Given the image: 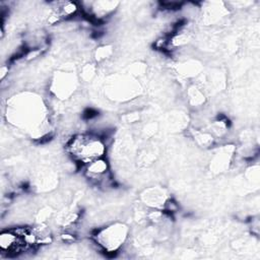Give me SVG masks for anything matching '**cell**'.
Instances as JSON below:
<instances>
[{
	"mask_svg": "<svg viewBox=\"0 0 260 260\" xmlns=\"http://www.w3.org/2000/svg\"><path fill=\"white\" fill-rule=\"evenodd\" d=\"M84 167L85 174L92 180H102L109 172V162L105 157L94 159L84 165Z\"/></svg>",
	"mask_w": 260,
	"mask_h": 260,
	"instance_id": "obj_3",
	"label": "cell"
},
{
	"mask_svg": "<svg viewBox=\"0 0 260 260\" xmlns=\"http://www.w3.org/2000/svg\"><path fill=\"white\" fill-rule=\"evenodd\" d=\"M95 243L106 252L118 251L128 238V228L124 223H113L100 230L94 236Z\"/></svg>",
	"mask_w": 260,
	"mask_h": 260,
	"instance_id": "obj_2",
	"label": "cell"
},
{
	"mask_svg": "<svg viewBox=\"0 0 260 260\" xmlns=\"http://www.w3.org/2000/svg\"><path fill=\"white\" fill-rule=\"evenodd\" d=\"M70 155L83 166L101 157H105L107 145L105 140L95 134H77L67 143Z\"/></svg>",
	"mask_w": 260,
	"mask_h": 260,
	"instance_id": "obj_1",
	"label": "cell"
}]
</instances>
